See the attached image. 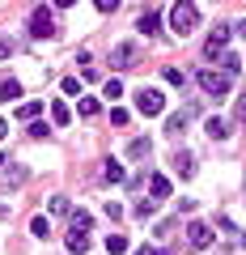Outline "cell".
<instances>
[{
    "label": "cell",
    "instance_id": "cell-5",
    "mask_svg": "<svg viewBox=\"0 0 246 255\" xmlns=\"http://www.w3.org/2000/svg\"><path fill=\"white\" fill-rule=\"evenodd\" d=\"M110 64H115V68H136L140 64V47L136 43H119L115 51H110Z\"/></svg>",
    "mask_w": 246,
    "mask_h": 255
},
{
    "label": "cell",
    "instance_id": "cell-19",
    "mask_svg": "<svg viewBox=\"0 0 246 255\" xmlns=\"http://www.w3.org/2000/svg\"><path fill=\"white\" fill-rule=\"evenodd\" d=\"M106 251L110 255H123V251H128V238H123V234H106Z\"/></svg>",
    "mask_w": 246,
    "mask_h": 255
},
{
    "label": "cell",
    "instance_id": "cell-17",
    "mask_svg": "<svg viewBox=\"0 0 246 255\" xmlns=\"http://www.w3.org/2000/svg\"><path fill=\"white\" fill-rule=\"evenodd\" d=\"M68 251H73V255H85V251H89V234H68Z\"/></svg>",
    "mask_w": 246,
    "mask_h": 255
},
{
    "label": "cell",
    "instance_id": "cell-25",
    "mask_svg": "<svg viewBox=\"0 0 246 255\" xmlns=\"http://www.w3.org/2000/svg\"><path fill=\"white\" fill-rule=\"evenodd\" d=\"M98 98H81V119H93V115H98Z\"/></svg>",
    "mask_w": 246,
    "mask_h": 255
},
{
    "label": "cell",
    "instance_id": "cell-7",
    "mask_svg": "<svg viewBox=\"0 0 246 255\" xmlns=\"http://www.w3.org/2000/svg\"><path fill=\"white\" fill-rule=\"evenodd\" d=\"M225 43H229V26H217L208 34V43H204V55H208V60H217L221 51H225Z\"/></svg>",
    "mask_w": 246,
    "mask_h": 255
},
{
    "label": "cell",
    "instance_id": "cell-2",
    "mask_svg": "<svg viewBox=\"0 0 246 255\" xmlns=\"http://www.w3.org/2000/svg\"><path fill=\"white\" fill-rule=\"evenodd\" d=\"M195 81H200V90L208 94V98H225V94L234 90V77H225V73H217V68H204V73L195 77Z\"/></svg>",
    "mask_w": 246,
    "mask_h": 255
},
{
    "label": "cell",
    "instance_id": "cell-22",
    "mask_svg": "<svg viewBox=\"0 0 246 255\" xmlns=\"http://www.w3.org/2000/svg\"><path fill=\"white\" fill-rule=\"evenodd\" d=\"M102 94H106V98H123V81H119V77H110V81L102 85Z\"/></svg>",
    "mask_w": 246,
    "mask_h": 255
},
{
    "label": "cell",
    "instance_id": "cell-6",
    "mask_svg": "<svg viewBox=\"0 0 246 255\" xmlns=\"http://www.w3.org/2000/svg\"><path fill=\"white\" fill-rule=\"evenodd\" d=\"M212 230L204 226V221H191V226H187V247H195V251H204V247H212Z\"/></svg>",
    "mask_w": 246,
    "mask_h": 255
},
{
    "label": "cell",
    "instance_id": "cell-33",
    "mask_svg": "<svg viewBox=\"0 0 246 255\" xmlns=\"http://www.w3.org/2000/svg\"><path fill=\"white\" fill-rule=\"evenodd\" d=\"M238 30H242V38H246V21H242V26H238Z\"/></svg>",
    "mask_w": 246,
    "mask_h": 255
},
{
    "label": "cell",
    "instance_id": "cell-14",
    "mask_svg": "<svg viewBox=\"0 0 246 255\" xmlns=\"http://www.w3.org/2000/svg\"><path fill=\"white\" fill-rule=\"evenodd\" d=\"M149 153H153V145H149V136H136V140L128 145V157H149Z\"/></svg>",
    "mask_w": 246,
    "mask_h": 255
},
{
    "label": "cell",
    "instance_id": "cell-10",
    "mask_svg": "<svg viewBox=\"0 0 246 255\" xmlns=\"http://www.w3.org/2000/svg\"><path fill=\"white\" fill-rule=\"evenodd\" d=\"M174 170H178L182 179H191V174H195V157L187 153V149H178V153H174Z\"/></svg>",
    "mask_w": 246,
    "mask_h": 255
},
{
    "label": "cell",
    "instance_id": "cell-20",
    "mask_svg": "<svg viewBox=\"0 0 246 255\" xmlns=\"http://www.w3.org/2000/svg\"><path fill=\"white\" fill-rule=\"evenodd\" d=\"M0 94H4V98H21V81H13V77H4V85H0Z\"/></svg>",
    "mask_w": 246,
    "mask_h": 255
},
{
    "label": "cell",
    "instance_id": "cell-31",
    "mask_svg": "<svg viewBox=\"0 0 246 255\" xmlns=\"http://www.w3.org/2000/svg\"><path fill=\"white\" fill-rule=\"evenodd\" d=\"M13 55V43H4V38H0V60H9Z\"/></svg>",
    "mask_w": 246,
    "mask_h": 255
},
{
    "label": "cell",
    "instance_id": "cell-32",
    "mask_svg": "<svg viewBox=\"0 0 246 255\" xmlns=\"http://www.w3.org/2000/svg\"><path fill=\"white\" fill-rule=\"evenodd\" d=\"M4 132H9V124H4V119H0V140H4Z\"/></svg>",
    "mask_w": 246,
    "mask_h": 255
},
{
    "label": "cell",
    "instance_id": "cell-27",
    "mask_svg": "<svg viewBox=\"0 0 246 255\" xmlns=\"http://www.w3.org/2000/svg\"><path fill=\"white\" fill-rule=\"evenodd\" d=\"M30 230H34L38 238H47V234H51V221H47V217H34V221H30Z\"/></svg>",
    "mask_w": 246,
    "mask_h": 255
},
{
    "label": "cell",
    "instance_id": "cell-13",
    "mask_svg": "<svg viewBox=\"0 0 246 255\" xmlns=\"http://www.w3.org/2000/svg\"><path fill=\"white\" fill-rule=\"evenodd\" d=\"M204 128H208V136H212V140H225V136H229V124H225L221 115H212V119H208Z\"/></svg>",
    "mask_w": 246,
    "mask_h": 255
},
{
    "label": "cell",
    "instance_id": "cell-21",
    "mask_svg": "<svg viewBox=\"0 0 246 255\" xmlns=\"http://www.w3.org/2000/svg\"><path fill=\"white\" fill-rule=\"evenodd\" d=\"M106 179L110 183H128V170H123L119 162H106Z\"/></svg>",
    "mask_w": 246,
    "mask_h": 255
},
{
    "label": "cell",
    "instance_id": "cell-3",
    "mask_svg": "<svg viewBox=\"0 0 246 255\" xmlns=\"http://www.w3.org/2000/svg\"><path fill=\"white\" fill-rule=\"evenodd\" d=\"M136 111H140V115H149V119L162 115V111H165V94L157 90V85H145V90H136Z\"/></svg>",
    "mask_w": 246,
    "mask_h": 255
},
{
    "label": "cell",
    "instance_id": "cell-16",
    "mask_svg": "<svg viewBox=\"0 0 246 255\" xmlns=\"http://www.w3.org/2000/svg\"><path fill=\"white\" fill-rule=\"evenodd\" d=\"M68 119H73V111H68L64 102H51V124H55V128H64Z\"/></svg>",
    "mask_w": 246,
    "mask_h": 255
},
{
    "label": "cell",
    "instance_id": "cell-28",
    "mask_svg": "<svg viewBox=\"0 0 246 255\" xmlns=\"http://www.w3.org/2000/svg\"><path fill=\"white\" fill-rule=\"evenodd\" d=\"M38 111H43V102H26V107H17V119H34Z\"/></svg>",
    "mask_w": 246,
    "mask_h": 255
},
{
    "label": "cell",
    "instance_id": "cell-11",
    "mask_svg": "<svg viewBox=\"0 0 246 255\" xmlns=\"http://www.w3.org/2000/svg\"><path fill=\"white\" fill-rule=\"evenodd\" d=\"M149 191H153V200H165V196H170V179H165V174H153V179H149Z\"/></svg>",
    "mask_w": 246,
    "mask_h": 255
},
{
    "label": "cell",
    "instance_id": "cell-23",
    "mask_svg": "<svg viewBox=\"0 0 246 255\" xmlns=\"http://www.w3.org/2000/svg\"><path fill=\"white\" fill-rule=\"evenodd\" d=\"M165 85H187V77H182V68H174V64H170V68H165Z\"/></svg>",
    "mask_w": 246,
    "mask_h": 255
},
{
    "label": "cell",
    "instance_id": "cell-8",
    "mask_svg": "<svg viewBox=\"0 0 246 255\" xmlns=\"http://www.w3.org/2000/svg\"><path fill=\"white\" fill-rule=\"evenodd\" d=\"M140 34H145V38H153L157 34V30H162V9H145V13H140Z\"/></svg>",
    "mask_w": 246,
    "mask_h": 255
},
{
    "label": "cell",
    "instance_id": "cell-4",
    "mask_svg": "<svg viewBox=\"0 0 246 255\" xmlns=\"http://www.w3.org/2000/svg\"><path fill=\"white\" fill-rule=\"evenodd\" d=\"M30 34H34V38H51L55 34V17H51L47 4H38V9H34V17H30Z\"/></svg>",
    "mask_w": 246,
    "mask_h": 255
},
{
    "label": "cell",
    "instance_id": "cell-29",
    "mask_svg": "<svg viewBox=\"0 0 246 255\" xmlns=\"http://www.w3.org/2000/svg\"><path fill=\"white\" fill-rule=\"evenodd\" d=\"M234 119H238V124H246V94L234 102Z\"/></svg>",
    "mask_w": 246,
    "mask_h": 255
},
{
    "label": "cell",
    "instance_id": "cell-1",
    "mask_svg": "<svg viewBox=\"0 0 246 255\" xmlns=\"http://www.w3.org/2000/svg\"><path fill=\"white\" fill-rule=\"evenodd\" d=\"M170 26H174V34H178V38H187L195 26H200V9H195V4H187V0H182V4H174V9H170Z\"/></svg>",
    "mask_w": 246,
    "mask_h": 255
},
{
    "label": "cell",
    "instance_id": "cell-30",
    "mask_svg": "<svg viewBox=\"0 0 246 255\" xmlns=\"http://www.w3.org/2000/svg\"><path fill=\"white\" fill-rule=\"evenodd\" d=\"M132 255H165V251H157V247H136Z\"/></svg>",
    "mask_w": 246,
    "mask_h": 255
},
{
    "label": "cell",
    "instance_id": "cell-15",
    "mask_svg": "<svg viewBox=\"0 0 246 255\" xmlns=\"http://www.w3.org/2000/svg\"><path fill=\"white\" fill-rule=\"evenodd\" d=\"M47 209H51L55 217H68V213H73V200H68V196H51V204H47Z\"/></svg>",
    "mask_w": 246,
    "mask_h": 255
},
{
    "label": "cell",
    "instance_id": "cell-26",
    "mask_svg": "<svg viewBox=\"0 0 246 255\" xmlns=\"http://www.w3.org/2000/svg\"><path fill=\"white\" fill-rule=\"evenodd\" d=\"M128 119H132V111H123V107L110 111V124H115V128H128Z\"/></svg>",
    "mask_w": 246,
    "mask_h": 255
},
{
    "label": "cell",
    "instance_id": "cell-18",
    "mask_svg": "<svg viewBox=\"0 0 246 255\" xmlns=\"http://www.w3.org/2000/svg\"><path fill=\"white\" fill-rule=\"evenodd\" d=\"M238 68H242V60H238V55H229V51H221V73H225V77H234Z\"/></svg>",
    "mask_w": 246,
    "mask_h": 255
},
{
    "label": "cell",
    "instance_id": "cell-9",
    "mask_svg": "<svg viewBox=\"0 0 246 255\" xmlns=\"http://www.w3.org/2000/svg\"><path fill=\"white\" fill-rule=\"evenodd\" d=\"M187 124H191V111H174V115L165 119V132H170V136H182Z\"/></svg>",
    "mask_w": 246,
    "mask_h": 255
},
{
    "label": "cell",
    "instance_id": "cell-12",
    "mask_svg": "<svg viewBox=\"0 0 246 255\" xmlns=\"http://www.w3.org/2000/svg\"><path fill=\"white\" fill-rule=\"evenodd\" d=\"M93 230V217L89 213H73V226H68V234H89Z\"/></svg>",
    "mask_w": 246,
    "mask_h": 255
},
{
    "label": "cell",
    "instance_id": "cell-24",
    "mask_svg": "<svg viewBox=\"0 0 246 255\" xmlns=\"http://www.w3.org/2000/svg\"><path fill=\"white\" fill-rule=\"evenodd\" d=\"M153 213H157V200H140V204H136V217H140V221H149Z\"/></svg>",
    "mask_w": 246,
    "mask_h": 255
}]
</instances>
